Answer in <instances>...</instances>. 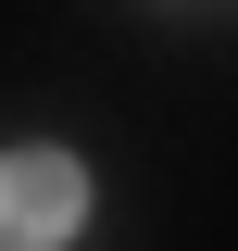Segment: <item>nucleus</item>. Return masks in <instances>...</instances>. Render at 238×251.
Masks as SVG:
<instances>
[{
    "label": "nucleus",
    "mask_w": 238,
    "mask_h": 251,
    "mask_svg": "<svg viewBox=\"0 0 238 251\" xmlns=\"http://www.w3.org/2000/svg\"><path fill=\"white\" fill-rule=\"evenodd\" d=\"M88 226V163L75 151H13L0 163V251H63Z\"/></svg>",
    "instance_id": "nucleus-1"
}]
</instances>
